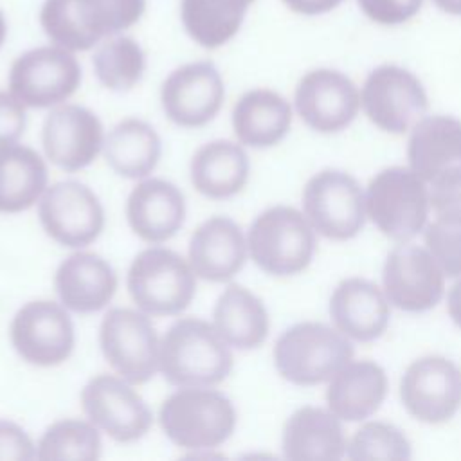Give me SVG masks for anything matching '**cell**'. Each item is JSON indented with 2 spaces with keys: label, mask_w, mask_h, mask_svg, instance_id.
Wrapping results in <instances>:
<instances>
[{
  "label": "cell",
  "mask_w": 461,
  "mask_h": 461,
  "mask_svg": "<svg viewBox=\"0 0 461 461\" xmlns=\"http://www.w3.org/2000/svg\"><path fill=\"white\" fill-rule=\"evenodd\" d=\"M230 349L212 322L182 317L160 339L158 371L176 387H214L232 371Z\"/></svg>",
  "instance_id": "1"
},
{
  "label": "cell",
  "mask_w": 461,
  "mask_h": 461,
  "mask_svg": "<svg viewBox=\"0 0 461 461\" xmlns=\"http://www.w3.org/2000/svg\"><path fill=\"white\" fill-rule=\"evenodd\" d=\"M144 13L146 0H43L38 20L50 43L77 54L126 32Z\"/></svg>",
  "instance_id": "2"
},
{
  "label": "cell",
  "mask_w": 461,
  "mask_h": 461,
  "mask_svg": "<svg viewBox=\"0 0 461 461\" xmlns=\"http://www.w3.org/2000/svg\"><path fill=\"white\" fill-rule=\"evenodd\" d=\"M232 402L212 387H178L158 411V421L171 443L191 452L223 445L236 429Z\"/></svg>",
  "instance_id": "3"
},
{
  "label": "cell",
  "mask_w": 461,
  "mask_h": 461,
  "mask_svg": "<svg viewBox=\"0 0 461 461\" xmlns=\"http://www.w3.org/2000/svg\"><path fill=\"white\" fill-rule=\"evenodd\" d=\"M126 288L140 312L149 317H171L191 304L196 294V274L175 250L151 245L133 258Z\"/></svg>",
  "instance_id": "4"
},
{
  "label": "cell",
  "mask_w": 461,
  "mask_h": 461,
  "mask_svg": "<svg viewBox=\"0 0 461 461\" xmlns=\"http://www.w3.org/2000/svg\"><path fill=\"white\" fill-rule=\"evenodd\" d=\"M351 358L353 346L344 333L321 322H299L288 328L274 346L277 373L295 385L331 380Z\"/></svg>",
  "instance_id": "5"
},
{
  "label": "cell",
  "mask_w": 461,
  "mask_h": 461,
  "mask_svg": "<svg viewBox=\"0 0 461 461\" xmlns=\"http://www.w3.org/2000/svg\"><path fill=\"white\" fill-rule=\"evenodd\" d=\"M247 247L252 261L263 272L295 276L313 258L315 230L301 211L288 205H274L252 221Z\"/></svg>",
  "instance_id": "6"
},
{
  "label": "cell",
  "mask_w": 461,
  "mask_h": 461,
  "mask_svg": "<svg viewBox=\"0 0 461 461\" xmlns=\"http://www.w3.org/2000/svg\"><path fill=\"white\" fill-rule=\"evenodd\" d=\"M81 85L76 52L54 43L22 52L9 68L7 90L25 108H54L67 103Z\"/></svg>",
  "instance_id": "7"
},
{
  "label": "cell",
  "mask_w": 461,
  "mask_h": 461,
  "mask_svg": "<svg viewBox=\"0 0 461 461\" xmlns=\"http://www.w3.org/2000/svg\"><path fill=\"white\" fill-rule=\"evenodd\" d=\"M366 212L387 238L400 243L412 240L427 221L425 182L407 167L382 169L367 185Z\"/></svg>",
  "instance_id": "8"
},
{
  "label": "cell",
  "mask_w": 461,
  "mask_h": 461,
  "mask_svg": "<svg viewBox=\"0 0 461 461\" xmlns=\"http://www.w3.org/2000/svg\"><path fill=\"white\" fill-rule=\"evenodd\" d=\"M99 346L110 367L133 385L149 382L158 371L160 339L140 310H108L99 326Z\"/></svg>",
  "instance_id": "9"
},
{
  "label": "cell",
  "mask_w": 461,
  "mask_h": 461,
  "mask_svg": "<svg viewBox=\"0 0 461 461\" xmlns=\"http://www.w3.org/2000/svg\"><path fill=\"white\" fill-rule=\"evenodd\" d=\"M303 209L313 230L335 241L355 238L366 221L358 182L339 169H322L303 189Z\"/></svg>",
  "instance_id": "10"
},
{
  "label": "cell",
  "mask_w": 461,
  "mask_h": 461,
  "mask_svg": "<svg viewBox=\"0 0 461 461\" xmlns=\"http://www.w3.org/2000/svg\"><path fill=\"white\" fill-rule=\"evenodd\" d=\"M9 339L18 357L38 367L63 364L76 344L68 310L49 299L29 301L18 308L9 326Z\"/></svg>",
  "instance_id": "11"
},
{
  "label": "cell",
  "mask_w": 461,
  "mask_h": 461,
  "mask_svg": "<svg viewBox=\"0 0 461 461\" xmlns=\"http://www.w3.org/2000/svg\"><path fill=\"white\" fill-rule=\"evenodd\" d=\"M81 409L86 420L117 443L140 439L153 423L146 400L119 375L92 376L81 389Z\"/></svg>",
  "instance_id": "12"
},
{
  "label": "cell",
  "mask_w": 461,
  "mask_h": 461,
  "mask_svg": "<svg viewBox=\"0 0 461 461\" xmlns=\"http://www.w3.org/2000/svg\"><path fill=\"white\" fill-rule=\"evenodd\" d=\"M38 218L45 234L68 249L94 243L104 229V209L99 196L76 180L47 185L38 202Z\"/></svg>",
  "instance_id": "13"
},
{
  "label": "cell",
  "mask_w": 461,
  "mask_h": 461,
  "mask_svg": "<svg viewBox=\"0 0 461 461\" xmlns=\"http://www.w3.org/2000/svg\"><path fill=\"white\" fill-rule=\"evenodd\" d=\"M360 103L369 121L384 131L403 133L427 112L421 81L398 65H380L366 77Z\"/></svg>",
  "instance_id": "14"
},
{
  "label": "cell",
  "mask_w": 461,
  "mask_h": 461,
  "mask_svg": "<svg viewBox=\"0 0 461 461\" xmlns=\"http://www.w3.org/2000/svg\"><path fill=\"white\" fill-rule=\"evenodd\" d=\"M225 85L211 61H191L167 74L160 86V104L166 117L182 128H200L211 122L223 106Z\"/></svg>",
  "instance_id": "15"
},
{
  "label": "cell",
  "mask_w": 461,
  "mask_h": 461,
  "mask_svg": "<svg viewBox=\"0 0 461 461\" xmlns=\"http://www.w3.org/2000/svg\"><path fill=\"white\" fill-rule=\"evenodd\" d=\"M41 144L45 157L54 166L74 173L90 166L103 151V124L92 110L61 103L43 121Z\"/></svg>",
  "instance_id": "16"
},
{
  "label": "cell",
  "mask_w": 461,
  "mask_h": 461,
  "mask_svg": "<svg viewBox=\"0 0 461 461\" xmlns=\"http://www.w3.org/2000/svg\"><path fill=\"white\" fill-rule=\"evenodd\" d=\"M400 398L416 420L443 423L461 407V369L443 357L418 358L402 376Z\"/></svg>",
  "instance_id": "17"
},
{
  "label": "cell",
  "mask_w": 461,
  "mask_h": 461,
  "mask_svg": "<svg viewBox=\"0 0 461 461\" xmlns=\"http://www.w3.org/2000/svg\"><path fill=\"white\" fill-rule=\"evenodd\" d=\"M384 290L403 312L434 308L445 292V272L434 256L418 245H398L384 265Z\"/></svg>",
  "instance_id": "18"
},
{
  "label": "cell",
  "mask_w": 461,
  "mask_h": 461,
  "mask_svg": "<svg viewBox=\"0 0 461 461\" xmlns=\"http://www.w3.org/2000/svg\"><path fill=\"white\" fill-rule=\"evenodd\" d=\"M294 103L306 126L321 133H335L357 117L360 94L346 74L333 68H315L299 79Z\"/></svg>",
  "instance_id": "19"
},
{
  "label": "cell",
  "mask_w": 461,
  "mask_h": 461,
  "mask_svg": "<svg viewBox=\"0 0 461 461\" xmlns=\"http://www.w3.org/2000/svg\"><path fill=\"white\" fill-rule=\"evenodd\" d=\"M249 247L241 227L229 216H211L191 234L187 261L196 277L227 283L243 268Z\"/></svg>",
  "instance_id": "20"
},
{
  "label": "cell",
  "mask_w": 461,
  "mask_h": 461,
  "mask_svg": "<svg viewBox=\"0 0 461 461\" xmlns=\"http://www.w3.org/2000/svg\"><path fill=\"white\" fill-rule=\"evenodd\" d=\"M126 220L137 238L160 245L182 229L185 198L175 184L164 178H140L128 194Z\"/></svg>",
  "instance_id": "21"
},
{
  "label": "cell",
  "mask_w": 461,
  "mask_h": 461,
  "mask_svg": "<svg viewBox=\"0 0 461 461\" xmlns=\"http://www.w3.org/2000/svg\"><path fill=\"white\" fill-rule=\"evenodd\" d=\"M113 267L95 252H74L65 258L54 274V290L59 303L76 313H94L108 306L117 292Z\"/></svg>",
  "instance_id": "22"
},
{
  "label": "cell",
  "mask_w": 461,
  "mask_h": 461,
  "mask_svg": "<svg viewBox=\"0 0 461 461\" xmlns=\"http://www.w3.org/2000/svg\"><path fill=\"white\" fill-rule=\"evenodd\" d=\"M330 315L337 330L346 337L371 342L389 324V303L375 283L349 277L335 288L330 299Z\"/></svg>",
  "instance_id": "23"
},
{
  "label": "cell",
  "mask_w": 461,
  "mask_h": 461,
  "mask_svg": "<svg viewBox=\"0 0 461 461\" xmlns=\"http://www.w3.org/2000/svg\"><path fill=\"white\" fill-rule=\"evenodd\" d=\"M283 454L292 461H337L348 443L331 411L321 407L297 409L283 427Z\"/></svg>",
  "instance_id": "24"
},
{
  "label": "cell",
  "mask_w": 461,
  "mask_h": 461,
  "mask_svg": "<svg viewBox=\"0 0 461 461\" xmlns=\"http://www.w3.org/2000/svg\"><path fill=\"white\" fill-rule=\"evenodd\" d=\"M407 157L411 169L429 184L461 169V121L450 115L421 117L412 128Z\"/></svg>",
  "instance_id": "25"
},
{
  "label": "cell",
  "mask_w": 461,
  "mask_h": 461,
  "mask_svg": "<svg viewBox=\"0 0 461 461\" xmlns=\"http://www.w3.org/2000/svg\"><path fill=\"white\" fill-rule=\"evenodd\" d=\"M250 162L243 144L211 140L200 146L189 164L193 187L205 198L225 200L238 194L249 180Z\"/></svg>",
  "instance_id": "26"
},
{
  "label": "cell",
  "mask_w": 461,
  "mask_h": 461,
  "mask_svg": "<svg viewBox=\"0 0 461 461\" xmlns=\"http://www.w3.org/2000/svg\"><path fill=\"white\" fill-rule=\"evenodd\" d=\"M230 121L240 144L270 148L281 142L288 133L292 106L276 90L252 88L236 101Z\"/></svg>",
  "instance_id": "27"
},
{
  "label": "cell",
  "mask_w": 461,
  "mask_h": 461,
  "mask_svg": "<svg viewBox=\"0 0 461 461\" xmlns=\"http://www.w3.org/2000/svg\"><path fill=\"white\" fill-rule=\"evenodd\" d=\"M212 326L234 349H256L268 337L270 319L263 301L249 288L230 283L212 308Z\"/></svg>",
  "instance_id": "28"
},
{
  "label": "cell",
  "mask_w": 461,
  "mask_h": 461,
  "mask_svg": "<svg viewBox=\"0 0 461 461\" xmlns=\"http://www.w3.org/2000/svg\"><path fill=\"white\" fill-rule=\"evenodd\" d=\"M385 393V371L371 360H357L346 364L331 378L326 402L339 420L360 421L378 411Z\"/></svg>",
  "instance_id": "29"
},
{
  "label": "cell",
  "mask_w": 461,
  "mask_h": 461,
  "mask_svg": "<svg viewBox=\"0 0 461 461\" xmlns=\"http://www.w3.org/2000/svg\"><path fill=\"white\" fill-rule=\"evenodd\" d=\"M47 185V164L38 151L18 142L0 146V212L18 214L31 209Z\"/></svg>",
  "instance_id": "30"
},
{
  "label": "cell",
  "mask_w": 461,
  "mask_h": 461,
  "mask_svg": "<svg viewBox=\"0 0 461 461\" xmlns=\"http://www.w3.org/2000/svg\"><path fill=\"white\" fill-rule=\"evenodd\" d=\"M103 155L119 176L130 180L146 178L160 160L162 140L151 124L137 117H128L108 131Z\"/></svg>",
  "instance_id": "31"
},
{
  "label": "cell",
  "mask_w": 461,
  "mask_h": 461,
  "mask_svg": "<svg viewBox=\"0 0 461 461\" xmlns=\"http://www.w3.org/2000/svg\"><path fill=\"white\" fill-rule=\"evenodd\" d=\"M256 0H180L185 34L203 49H218L238 36Z\"/></svg>",
  "instance_id": "32"
},
{
  "label": "cell",
  "mask_w": 461,
  "mask_h": 461,
  "mask_svg": "<svg viewBox=\"0 0 461 461\" xmlns=\"http://www.w3.org/2000/svg\"><path fill=\"white\" fill-rule=\"evenodd\" d=\"M92 67L99 83L113 92H128L142 79L146 52L126 32L104 38L94 47Z\"/></svg>",
  "instance_id": "33"
},
{
  "label": "cell",
  "mask_w": 461,
  "mask_h": 461,
  "mask_svg": "<svg viewBox=\"0 0 461 461\" xmlns=\"http://www.w3.org/2000/svg\"><path fill=\"white\" fill-rule=\"evenodd\" d=\"M101 430L90 420L65 418L50 423L36 443L41 461H95L101 457Z\"/></svg>",
  "instance_id": "34"
},
{
  "label": "cell",
  "mask_w": 461,
  "mask_h": 461,
  "mask_svg": "<svg viewBox=\"0 0 461 461\" xmlns=\"http://www.w3.org/2000/svg\"><path fill=\"white\" fill-rule=\"evenodd\" d=\"M346 454L355 461H407L411 443L394 425L367 421L355 432Z\"/></svg>",
  "instance_id": "35"
},
{
  "label": "cell",
  "mask_w": 461,
  "mask_h": 461,
  "mask_svg": "<svg viewBox=\"0 0 461 461\" xmlns=\"http://www.w3.org/2000/svg\"><path fill=\"white\" fill-rule=\"evenodd\" d=\"M425 245L445 276H461V212L438 214L425 229Z\"/></svg>",
  "instance_id": "36"
},
{
  "label": "cell",
  "mask_w": 461,
  "mask_h": 461,
  "mask_svg": "<svg viewBox=\"0 0 461 461\" xmlns=\"http://www.w3.org/2000/svg\"><path fill=\"white\" fill-rule=\"evenodd\" d=\"M360 11L378 25H400L414 18L423 0H357Z\"/></svg>",
  "instance_id": "37"
},
{
  "label": "cell",
  "mask_w": 461,
  "mask_h": 461,
  "mask_svg": "<svg viewBox=\"0 0 461 461\" xmlns=\"http://www.w3.org/2000/svg\"><path fill=\"white\" fill-rule=\"evenodd\" d=\"M429 205L436 216L461 212V169L445 173L430 182Z\"/></svg>",
  "instance_id": "38"
},
{
  "label": "cell",
  "mask_w": 461,
  "mask_h": 461,
  "mask_svg": "<svg viewBox=\"0 0 461 461\" xmlns=\"http://www.w3.org/2000/svg\"><path fill=\"white\" fill-rule=\"evenodd\" d=\"M36 459V445L14 421L0 420V461Z\"/></svg>",
  "instance_id": "39"
},
{
  "label": "cell",
  "mask_w": 461,
  "mask_h": 461,
  "mask_svg": "<svg viewBox=\"0 0 461 461\" xmlns=\"http://www.w3.org/2000/svg\"><path fill=\"white\" fill-rule=\"evenodd\" d=\"M25 106L9 92L0 90V146L16 142L25 130Z\"/></svg>",
  "instance_id": "40"
},
{
  "label": "cell",
  "mask_w": 461,
  "mask_h": 461,
  "mask_svg": "<svg viewBox=\"0 0 461 461\" xmlns=\"http://www.w3.org/2000/svg\"><path fill=\"white\" fill-rule=\"evenodd\" d=\"M286 9L303 16H317L333 11L344 0H281Z\"/></svg>",
  "instance_id": "41"
},
{
  "label": "cell",
  "mask_w": 461,
  "mask_h": 461,
  "mask_svg": "<svg viewBox=\"0 0 461 461\" xmlns=\"http://www.w3.org/2000/svg\"><path fill=\"white\" fill-rule=\"evenodd\" d=\"M447 308H448V315L450 319L461 328V279L454 283V286L448 292V299H447Z\"/></svg>",
  "instance_id": "42"
},
{
  "label": "cell",
  "mask_w": 461,
  "mask_h": 461,
  "mask_svg": "<svg viewBox=\"0 0 461 461\" xmlns=\"http://www.w3.org/2000/svg\"><path fill=\"white\" fill-rule=\"evenodd\" d=\"M432 4L445 14L461 16V0H432Z\"/></svg>",
  "instance_id": "43"
},
{
  "label": "cell",
  "mask_w": 461,
  "mask_h": 461,
  "mask_svg": "<svg viewBox=\"0 0 461 461\" xmlns=\"http://www.w3.org/2000/svg\"><path fill=\"white\" fill-rule=\"evenodd\" d=\"M5 38H7V18H5L4 11L0 9V49L5 43Z\"/></svg>",
  "instance_id": "44"
}]
</instances>
